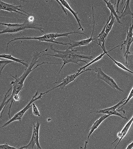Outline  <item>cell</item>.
<instances>
[{
    "mask_svg": "<svg viewBox=\"0 0 133 149\" xmlns=\"http://www.w3.org/2000/svg\"><path fill=\"white\" fill-rule=\"evenodd\" d=\"M48 50V49H46L45 50L42 51L41 52H38V51H36L33 53L32 54V58L31 59V62H30V64L28 67L25 68L24 72L23 74H22L21 76L18 77L17 76V71L16 70V74L15 76H14L13 75H11L10 74H9L11 75L12 77L14 78L15 81H11L10 83V85H12L13 91L11 93L10 97L8 99V100L10 102L12 98L15 95H18L19 94L20 92L22 91L23 89L24 88V83L25 79H26L28 75H29L30 73L34 70L36 69L37 68L42 65L44 64H58L59 63L61 64V63H48L45 62H43L40 64H37L36 67H35L33 69V66L35 65L36 63H37L38 62V59L40 58L41 56H40L41 53L44 52H47Z\"/></svg>",
    "mask_w": 133,
    "mask_h": 149,
    "instance_id": "obj_1",
    "label": "cell"
},
{
    "mask_svg": "<svg viewBox=\"0 0 133 149\" xmlns=\"http://www.w3.org/2000/svg\"><path fill=\"white\" fill-rule=\"evenodd\" d=\"M50 47L51 50L53 51L54 52L56 53V54H43V55L41 56V57L44 56H49L62 59V60L63 61V66H62L61 68L59 71L58 75V78L59 77L60 72L61 71L64 66L67 63H76V64L79 65L80 66L82 67V65L80 64L79 62H82L85 63L87 64L88 63L87 61H86L85 60L83 59L93 60V56L85 55L83 53L79 52L78 50H75L72 49H67L65 51H58L54 49L53 45L50 46Z\"/></svg>",
    "mask_w": 133,
    "mask_h": 149,
    "instance_id": "obj_2",
    "label": "cell"
},
{
    "mask_svg": "<svg viewBox=\"0 0 133 149\" xmlns=\"http://www.w3.org/2000/svg\"><path fill=\"white\" fill-rule=\"evenodd\" d=\"M0 24L5 25L6 28L4 29H1L0 31V35L10 33L13 34L21 32L22 31L26 29H35L39 30L40 32H43L45 34L44 32V29L40 24L36 23H30L27 19L23 24H11V23H1Z\"/></svg>",
    "mask_w": 133,
    "mask_h": 149,
    "instance_id": "obj_3",
    "label": "cell"
},
{
    "mask_svg": "<svg viewBox=\"0 0 133 149\" xmlns=\"http://www.w3.org/2000/svg\"><path fill=\"white\" fill-rule=\"evenodd\" d=\"M38 94V91H37V92H36V93H35V95L32 97L31 100H30V102L28 103V104L24 108H23L20 111L17 113L16 114H15L13 117L11 118L8 121L5 123L1 127H0V129H1L2 128L6 127V126L8 125L9 124L11 123L12 122H13V121H16V120H18V121L20 122V123H21L23 117V116H24L25 113L32 106V104L34 102L37 100H41V99H42L43 96V93H40V95L37 97Z\"/></svg>",
    "mask_w": 133,
    "mask_h": 149,
    "instance_id": "obj_4",
    "label": "cell"
},
{
    "mask_svg": "<svg viewBox=\"0 0 133 149\" xmlns=\"http://www.w3.org/2000/svg\"><path fill=\"white\" fill-rule=\"evenodd\" d=\"M40 123L38 120L36 123H33V130L31 140L27 146H23L20 148V149H34L35 145L37 146V149H42L39 143V129Z\"/></svg>",
    "mask_w": 133,
    "mask_h": 149,
    "instance_id": "obj_5",
    "label": "cell"
},
{
    "mask_svg": "<svg viewBox=\"0 0 133 149\" xmlns=\"http://www.w3.org/2000/svg\"><path fill=\"white\" fill-rule=\"evenodd\" d=\"M87 71H94L96 72V70L94 69H87L85 70H82V71L81 72H77V73H74V74H73L67 75L66 77L65 78H64L62 81H60V82H56V83H53V85H54V84H56V83H61L60 85L56 86V87H54V88H52L51 90H49V91H47V92L43 93V95H44L45 94H47V93H49V92H51V91H53V90H54V89H56V88H61V89L62 90H63V89H64V88L66 87V85H68L69 83H71V82L74 81L75 79L78 76H79V75L82 74V73H84V72Z\"/></svg>",
    "mask_w": 133,
    "mask_h": 149,
    "instance_id": "obj_6",
    "label": "cell"
},
{
    "mask_svg": "<svg viewBox=\"0 0 133 149\" xmlns=\"http://www.w3.org/2000/svg\"><path fill=\"white\" fill-rule=\"evenodd\" d=\"M94 70H96V72L97 73V77L99 79L103 80L111 88L115 90L116 89L121 92H124L121 88H119L115 80L112 77L104 73L101 68L96 67Z\"/></svg>",
    "mask_w": 133,
    "mask_h": 149,
    "instance_id": "obj_7",
    "label": "cell"
},
{
    "mask_svg": "<svg viewBox=\"0 0 133 149\" xmlns=\"http://www.w3.org/2000/svg\"><path fill=\"white\" fill-rule=\"evenodd\" d=\"M133 29V19L132 24H130L129 28V31L127 30V36L126 40L124 41V43L122 45H121V50L122 49L123 45H125V49L126 48V51L124 56L126 58V63L127 64V66H128L127 64V58L128 57V54L129 53L130 47L131 45L133 42V33L132 32Z\"/></svg>",
    "mask_w": 133,
    "mask_h": 149,
    "instance_id": "obj_8",
    "label": "cell"
},
{
    "mask_svg": "<svg viewBox=\"0 0 133 149\" xmlns=\"http://www.w3.org/2000/svg\"><path fill=\"white\" fill-rule=\"evenodd\" d=\"M126 99H127V98L123 99L120 102L118 103L117 104L115 105L114 106L105 109H101L100 110L97 111L91 112L90 113H96L109 115L110 116L116 115L122 118L123 119L127 120L128 119L127 117L122 116V114H120V113L117 111V109H118V108L120 107L121 104H124L125 102V101H126L125 100Z\"/></svg>",
    "mask_w": 133,
    "mask_h": 149,
    "instance_id": "obj_9",
    "label": "cell"
},
{
    "mask_svg": "<svg viewBox=\"0 0 133 149\" xmlns=\"http://www.w3.org/2000/svg\"><path fill=\"white\" fill-rule=\"evenodd\" d=\"M21 7H22V6L21 5L16 6L11 4L7 3L3 1H0V10L7 11L11 13L15 12L27 17L29 16L30 14L19 8Z\"/></svg>",
    "mask_w": 133,
    "mask_h": 149,
    "instance_id": "obj_10",
    "label": "cell"
},
{
    "mask_svg": "<svg viewBox=\"0 0 133 149\" xmlns=\"http://www.w3.org/2000/svg\"><path fill=\"white\" fill-rule=\"evenodd\" d=\"M92 15H93V31H92V34H91V36L90 38H88L86 40H81L80 41H75L74 40H72L71 39L70 40V44H71V45L69 46L68 49H72L74 47H81V46L87 45L89 44L91 42H95L94 41V40H96L95 38H93L94 32V27H95V19H94V8L92 7Z\"/></svg>",
    "mask_w": 133,
    "mask_h": 149,
    "instance_id": "obj_11",
    "label": "cell"
},
{
    "mask_svg": "<svg viewBox=\"0 0 133 149\" xmlns=\"http://www.w3.org/2000/svg\"><path fill=\"white\" fill-rule=\"evenodd\" d=\"M111 17H112V15H110L109 18L107 19L106 23L103 27V29L101 30V32L99 33L98 36L95 38L96 40H98V43H97V44H98V45L100 46L104 52H106V49H105V42L107 35L105 33V29H106V25L109 23L111 20Z\"/></svg>",
    "mask_w": 133,
    "mask_h": 149,
    "instance_id": "obj_12",
    "label": "cell"
},
{
    "mask_svg": "<svg viewBox=\"0 0 133 149\" xmlns=\"http://www.w3.org/2000/svg\"><path fill=\"white\" fill-rule=\"evenodd\" d=\"M133 122V117L132 118V119H131V120L129 121V122H128V123L125 125V127L123 128L121 132H119V133H118V134H117V139H116L114 142H113V143H112V144H113L114 143H115L116 141H117V140H118V139H120V140L119 142H118V143H117V145H116V147H115V148L114 149H116L117 146H118V145H119V144L120 143V142L122 141V139L123 138H124V137L126 136V134L127 133L128 131H129V129L130 128L131 125H132Z\"/></svg>",
    "mask_w": 133,
    "mask_h": 149,
    "instance_id": "obj_13",
    "label": "cell"
},
{
    "mask_svg": "<svg viewBox=\"0 0 133 149\" xmlns=\"http://www.w3.org/2000/svg\"><path fill=\"white\" fill-rule=\"evenodd\" d=\"M60 1L61 2V3L62 5L64 6V7L66 8L68 10H69L70 12L71 13H72V14L74 15L75 18L76 19L77 21L78 24L79 26V28L78 29V30H80V29H82V31H84V29L83 28L82 25L81 23L80 22V19L79 17L78 16V12H75L74 10H73L71 8V7L70 6L69 4L68 3V2L66 1Z\"/></svg>",
    "mask_w": 133,
    "mask_h": 149,
    "instance_id": "obj_14",
    "label": "cell"
},
{
    "mask_svg": "<svg viewBox=\"0 0 133 149\" xmlns=\"http://www.w3.org/2000/svg\"><path fill=\"white\" fill-rule=\"evenodd\" d=\"M109 116H110V115H103L100 118H99L98 119L96 120L95 122L94 123L93 125L91 126V127L90 128V130H89V133L88 137H87L88 138H87V141H88L91 135L93 133L94 130H96V129L98 128L99 126L101 124V123L103 122L106 118L109 117Z\"/></svg>",
    "mask_w": 133,
    "mask_h": 149,
    "instance_id": "obj_15",
    "label": "cell"
},
{
    "mask_svg": "<svg viewBox=\"0 0 133 149\" xmlns=\"http://www.w3.org/2000/svg\"><path fill=\"white\" fill-rule=\"evenodd\" d=\"M120 46H121V45L117 46V47H115V48H113V49H112L110 50L107 51V52H103V53H101L100 55L98 56L96 58H94V59L93 60L91 61L90 63H87L86 65H84V66L81 67L80 68V69L78 70H77V72H81L82 71V70H85V68H86L87 67L89 66V65H91V64H93V63H94L96 62V61H98L99 60L102 58L103 56H104V55L108 53L109 52L112 51V50L114 49H116V48L120 47Z\"/></svg>",
    "mask_w": 133,
    "mask_h": 149,
    "instance_id": "obj_16",
    "label": "cell"
},
{
    "mask_svg": "<svg viewBox=\"0 0 133 149\" xmlns=\"http://www.w3.org/2000/svg\"><path fill=\"white\" fill-rule=\"evenodd\" d=\"M0 58L4 59H7L11 60L12 61L16 62L19 63H21L25 66V68L28 67L29 65L28 63L25 62V61L23 60L19 59L17 58H16L13 57L12 56L11 54H0Z\"/></svg>",
    "mask_w": 133,
    "mask_h": 149,
    "instance_id": "obj_17",
    "label": "cell"
},
{
    "mask_svg": "<svg viewBox=\"0 0 133 149\" xmlns=\"http://www.w3.org/2000/svg\"><path fill=\"white\" fill-rule=\"evenodd\" d=\"M103 1L106 3L107 7L109 9V10L111 11V14H112V15L115 17V18L117 19V22L120 24H122V22H120V18H119V17L120 16L117 15L116 11H115V6H114V5L110 2V0H109L108 1H106V0H104Z\"/></svg>",
    "mask_w": 133,
    "mask_h": 149,
    "instance_id": "obj_18",
    "label": "cell"
},
{
    "mask_svg": "<svg viewBox=\"0 0 133 149\" xmlns=\"http://www.w3.org/2000/svg\"><path fill=\"white\" fill-rule=\"evenodd\" d=\"M130 1H126V3H125V7L123 9V10H122V15L119 17L120 19H121L122 17H125L127 15H131L132 16V18L133 19V13H132L130 10Z\"/></svg>",
    "mask_w": 133,
    "mask_h": 149,
    "instance_id": "obj_19",
    "label": "cell"
},
{
    "mask_svg": "<svg viewBox=\"0 0 133 149\" xmlns=\"http://www.w3.org/2000/svg\"><path fill=\"white\" fill-rule=\"evenodd\" d=\"M112 15V17H111V20L109 22V23L107 24L106 25V29H105V33L107 35H108L109 32L111 31L112 29V27H113V24H114L115 22V17L114 15H112V14H111Z\"/></svg>",
    "mask_w": 133,
    "mask_h": 149,
    "instance_id": "obj_20",
    "label": "cell"
},
{
    "mask_svg": "<svg viewBox=\"0 0 133 149\" xmlns=\"http://www.w3.org/2000/svg\"><path fill=\"white\" fill-rule=\"evenodd\" d=\"M12 89V87L10 88L8 91H7V92L6 93L4 97V99H3L2 101L1 102V103H0V113H1V111H2L4 107L6 105V102L8 98V97L9 96H11V94L8 95V93Z\"/></svg>",
    "mask_w": 133,
    "mask_h": 149,
    "instance_id": "obj_21",
    "label": "cell"
},
{
    "mask_svg": "<svg viewBox=\"0 0 133 149\" xmlns=\"http://www.w3.org/2000/svg\"><path fill=\"white\" fill-rule=\"evenodd\" d=\"M106 54L108 56H109V57L112 60V61L114 62V63H115V64L117 65V66L119 67H120V68H121V69L124 70H126V71H128V72H131V73H132V74H133V72H132V71H131V70H129L127 68H126V67L124 66V65H123L122 64V63H120V62H118L115 61V59H114L112 58L111 56L109 55V54L107 53Z\"/></svg>",
    "mask_w": 133,
    "mask_h": 149,
    "instance_id": "obj_22",
    "label": "cell"
},
{
    "mask_svg": "<svg viewBox=\"0 0 133 149\" xmlns=\"http://www.w3.org/2000/svg\"><path fill=\"white\" fill-rule=\"evenodd\" d=\"M13 62L11 60H0V74H1L3 69L7 65L12 63Z\"/></svg>",
    "mask_w": 133,
    "mask_h": 149,
    "instance_id": "obj_23",
    "label": "cell"
},
{
    "mask_svg": "<svg viewBox=\"0 0 133 149\" xmlns=\"http://www.w3.org/2000/svg\"><path fill=\"white\" fill-rule=\"evenodd\" d=\"M32 113L35 116H40V111L37 106L35 105V104L33 103L32 104Z\"/></svg>",
    "mask_w": 133,
    "mask_h": 149,
    "instance_id": "obj_24",
    "label": "cell"
},
{
    "mask_svg": "<svg viewBox=\"0 0 133 149\" xmlns=\"http://www.w3.org/2000/svg\"><path fill=\"white\" fill-rule=\"evenodd\" d=\"M133 97V88H132V91H131L129 95V97H128L127 98V100H126V101H125V103H124V104H123L121 106V107H119V108H118V109H120V108H121L123 106H125V104H126L128 102H129V101L130 100H131V99Z\"/></svg>",
    "mask_w": 133,
    "mask_h": 149,
    "instance_id": "obj_25",
    "label": "cell"
},
{
    "mask_svg": "<svg viewBox=\"0 0 133 149\" xmlns=\"http://www.w3.org/2000/svg\"><path fill=\"white\" fill-rule=\"evenodd\" d=\"M0 149H20L17 148L15 147L9 146L8 143L0 145Z\"/></svg>",
    "mask_w": 133,
    "mask_h": 149,
    "instance_id": "obj_26",
    "label": "cell"
},
{
    "mask_svg": "<svg viewBox=\"0 0 133 149\" xmlns=\"http://www.w3.org/2000/svg\"><path fill=\"white\" fill-rule=\"evenodd\" d=\"M56 1V2H58V3L60 5V6H61L62 10H63V11L65 13V14L66 15H67V12L66 11V10H65V7H64V6L62 5V4L61 3V2L60 1Z\"/></svg>",
    "mask_w": 133,
    "mask_h": 149,
    "instance_id": "obj_27",
    "label": "cell"
},
{
    "mask_svg": "<svg viewBox=\"0 0 133 149\" xmlns=\"http://www.w3.org/2000/svg\"><path fill=\"white\" fill-rule=\"evenodd\" d=\"M27 19L30 23H33L34 20V17L33 16H32V15H30L29 16H28V18H27Z\"/></svg>",
    "mask_w": 133,
    "mask_h": 149,
    "instance_id": "obj_28",
    "label": "cell"
},
{
    "mask_svg": "<svg viewBox=\"0 0 133 149\" xmlns=\"http://www.w3.org/2000/svg\"><path fill=\"white\" fill-rule=\"evenodd\" d=\"M122 1H117V10H116V13H119L120 14V13H119V10H118V9H119V3H120V2Z\"/></svg>",
    "mask_w": 133,
    "mask_h": 149,
    "instance_id": "obj_29",
    "label": "cell"
},
{
    "mask_svg": "<svg viewBox=\"0 0 133 149\" xmlns=\"http://www.w3.org/2000/svg\"><path fill=\"white\" fill-rule=\"evenodd\" d=\"M88 141H86L85 143V145H84V147L82 148V147H80L81 149H87V144H88Z\"/></svg>",
    "mask_w": 133,
    "mask_h": 149,
    "instance_id": "obj_30",
    "label": "cell"
},
{
    "mask_svg": "<svg viewBox=\"0 0 133 149\" xmlns=\"http://www.w3.org/2000/svg\"><path fill=\"white\" fill-rule=\"evenodd\" d=\"M133 148V142L132 143L129 144V146L127 147L126 149H132Z\"/></svg>",
    "mask_w": 133,
    "mask_h": 149,
    "instance_id": "obj_31",
    "label": "cell"
},
{
    "mask_svg": "<svg viewBox=\"0 0 133 149\" xmlns=\"http://www.w3.org/2000/svg\"><path fill=\"white\" fill-rule=\"evenodd\" d=\"M129 54H133V53H129Z\"/></svg>",
    "mask_w": 133,
    "mask_h": 149,
    "instance_id": "obj_32",
    "label": "cell"
}]
</instances>
